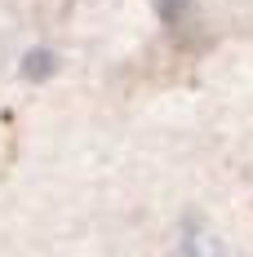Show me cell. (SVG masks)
<instances>
[{"label": "cell", "mask_w": 253, "mask_h": 257, "mask_svg": "<svg viewBox=\"0 0 253 257\" xmlns=\"http://www.w3.org/2000/svg\"><path fill=\"white\" fill-rule=\"evenodd\" d=\"M155 9H160V14H164V23H182V18H187V9H191V0H155Z\"/></svg>", "instance_id": "obj_1"}]
</instances>
